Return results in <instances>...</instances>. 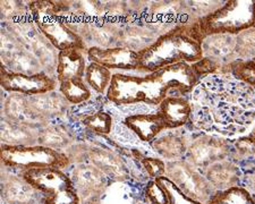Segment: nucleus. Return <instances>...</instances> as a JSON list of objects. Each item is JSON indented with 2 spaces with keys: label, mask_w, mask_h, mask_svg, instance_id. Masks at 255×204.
I'll return each instance as SVG.
<instances>
[{
  "label": "nucleus",
  "mask_w": 255,
  "mask_h": 204,
  "mask_svg": "<svg viewBox=\"0 0 255 204\" xmlns=\"http://www.w3.org/2000/svg\"><path fill=\"white\" fill-rule=\"evenodd\" d=\"M254 60H255V58H254Z\"/></svg>",
  "instance_id": "nucleus-39"
},
{
  "label": "nucleus",
  "mask_w": 255,
  "mask_h": 204,
  "mask_svg": "<svg viewBox=\"0 0 255 204\" xmlns=\"http://www.w3.org/2000/svg\"><path fill=\"white\" fill-rule=\"evenodd\" d=\"M28 100H30L32 107L47 119L64 115L69 105L64 96L57 91L28 97Z\"/></svg>",
  "instance_id": "nucleus-25"
},
{
  "label": "nucleus",
  "mask_w": 255,
  "mask_h": 204,
  "mask_svg": "<svg viewBox=\"0 0 255 204\" xmlns=\"http://www.w3.org/2000/svg\"><path fill=\"white\" fill-rule=\"evenodd\" d=\"M82 124L93 133L100 134V135H108L113 129V117L109 112L99 110L91 115L85 116L82 119Z\"/></svg>",
  "instance_id": "nucleus-32"
},
{
  "label": "nucleus",
  "mask_w": 255,
  "mask_h": 204,
  "mask_svg": "<svg viewBox=\"0 0 255 204\" xmlns=\"http://www.w3.org/2000/svg\"><path fill=\"white\" fill-rule=\"evenodd\" d=\"M39 130L16 124L2 116L1 142L5 145H36Z\"/></svg>",
  "instance_id": "nucleus-23"
},
{
  "label": "nucleus",
  "mask_w": 255,
  "mask_h": 204,
  "mask_svg": "<svg viewBox=\"0 0 255 204\" xmlns=\"http://www.w3.org/2000/svg\"><path fill=\"white\" fill-rule=\"evenodd\" d=\"M22 176L43 197V204H80L81 200L71 177L59 168L22 171Z\"/></svg>",
  "instance_id": "nucleus-7"
},
{
  "label": "nucleus",
  "mask_w": 255,
  "mask_h": 204,
  "mask_svg": "<svg viewBox=\"0 0 255 204\" xmlns=\"http://www.w3.org/2000/svg\"><path fill=\"white\" fill-rule=\"evenodd\" d=\"M71 179L81 202L88 204L98 201L109 184V178L90 162L77 163L72 170Z\"/></svg>",
  "instance_id": "nucleus-13"
},
{
  "label": "nucleus",
  "mask_w": 255,
  "mask_h": 204,
  "mask_svg": "<svg viewBox=\"0 0 255 204\" xmlns=\"http://www.w3.org/2000/svg\"><path fill=\"white\" fill-rule=\"evenodd\" d=\"M86 156H88V161L101 170L109 179L124 182L128 178V170L126 165L114 151L99 146H91L88 148Z\"/></svg>",
  "instance_id": "nucleus-16"
},
{
  "label": "nucleus",
  "mask_w": 255,
  "mask_h": 204,
  "mask_svg": "<svg viewBox=\"0 0 255 204\" xmlns=\"http://www.w3.org/2000/svg\"><path fill=\"white\" fill-rule=\"evenodd\" d=\"M203 175L216 192L240 186L242 181V171L240 167L229 161L228 159L209 166L203 171Z\"/></svg>",
  "instance_id": "nucleus-19"
},
{
  "label": "nucleus",
  "mask_w": 255,
  "mask_h": 204,
  "mask_svg": "<svg viewBox=\"0 0 255 204\" xmlns=\"http://www.w3.org/2000/svg\"><path fill=\"white\" fill-rule=\"evenodd\" d=\"M190 121L221 135L244 134L255 124V88L223 75H211L194 89Z\"/></svg>",
  "instance_id": "nucleus-1"
},
{
  "label": "nucleus",
  "mask_w": 255,
  "mask_h": 204,
  "mask_svg": "<svg viewBox=\"0 0 255 204\" xmlns=\"http://www.w3.org/2000/svg\"><path fill=\"white\" fill-rule=\"evenodd\" d=\"M248 184H249V191L251 192V193H253L255 194V173L252 175V176H250L249 178H248Z\"/></svg>",
  "instance_id": "nucleus-38"
},
{
  "label": "nucleus",
  "mask_w": 255,
  "mask_h": 204,
  "mask_svg": "<svg viewBox=\"0 0 255 204\" xmlns=\"http://www.w3.org/2000/svg\"><path fill=\"white\" fill-rule=\"evenodd\" d=\"M124 124L143 142L154 141L163 130L169 129L159 111L157 113H137L127 116Z\"/></svg>",
  "instance_id": "nucleus-18"
},
{
  "label": "nucleus",
  "mask_w": 255,
  "mask_h": 204,
  "mask_svg": "<svg viewBox=\"0 0 255 204\" xmlns=\"http://www.w3.org/2000/svg\"><path fill=\"white\" fill-rule=\"evenodd\" d=\"M83 51L77 49H67L59 51L56 68V79L58 83L73 79H83L86 71Z\"/></svg>",
  "instance_id": "nucleus-22"
},
{
  "label": "nucleus",
  "mask_w": 255,
  "mask_h": 204,
  "mask_svg": "<svg viewBox=\"0 0 255 204\" xmlns=\"http://www.w3.org/2000/svg\"><path fill=\"white\" fill-rule=\"evenodd\" d=\"M59 92L69 104H80L91 98V89L83 79L67 80L59 83Z\"/></svg>",
  "instance_id": "nucleus-29"
},
{
  "label": "nucleus",
  "mask_w": 255,
  "mask_h": 204,
  "mask_svg": "<svg viewBox=\"0 0 255 204\" xmlns=\"http://www.w3.org/2000/svg\"><path fill=\"white\" fill-rule=\"evenodd\" d=\"M157 181L160 185L162 186V189L166 191L168 199H169V204H203L188 198L186 194H184L183 192L167 177L158 178Z\"/></svg>",
  "instance_id": "nucleus-35"
},
{
  "label": "nucleus",
  "mask_w": 255,
  "mask_h": 204,
  "mask_svg": "<svg viewBox=\"0 0 255 204\" xmlns=\"http://www.w3.org/2000/svg\"><path fill=\"white\" fill-rule=\"evenodd\" d=\"M72 137L60 126L48 125L46 127L39 130L38 144L47 146L53 150L63 151L69 149L72 144ZM64 152V151H63Z\"/></svg>",
  "instance_id": "nucleus-27"
},
{
  "label": "nucleus",
  "mask_w": 255,
  "mask_h": 204,
  "mask_svg": "<svg viewBox=\"0 0 255 204\" xmlns=\"http://www.w3.org/2000/svg\"><path fill=\"white\" fill-rule=\"evenodd\" d=\"M186 24L201 43L209 35H238L255 26V1L229 0L211 14Z\"/></svg>",
  "instance_id": "nucleus-5"
},
{
  "label": "nucleus",
  "mask_w": 255,
  "mask_h": 204,
  "mask_svg": "<svg viewBox=\"0 0 255 204\" xmlns=\"http://www.w3.org/2000/svg\"><path fill=\"white\" fill-rule=\"evenodd\" d=\"M0 84L8 93L32 97L42 93L56 91L58 81L55 77L48 75L46 72L36 74H22L7 69L1 65L0 69Z\"/></svg>",
  "instance_id": "nucleus-10"
},
{
  "label": "nucleus",
  "mask_w": 255,
  "mask_h": 204,
  "mask_svg": "<svg viewBox=\"0 0 255 204\" xmlns=\"http://www.w3.org/2000/svg\"><path fill=\"white\" fill-rule=\"evenodd\" d=\"M229 75L234 80L255 88V60L236 59L228 65Z\"/></svg>",
  "instance_id": "nucleus-31"
},
{
  "label": "nucleus",
  "mask_w": 255,
  "mask_h": 204,
  "mask_svg": "<svg viewBox=\"0 0 255 204\" xmlns=\"http://www.w3.org/2000/svg\"><path fill=\"white\" fill-rule=\"evenodd\" d=\"M5 27L39 60L43 72L52 77L56 75L59 51L41 33L30 15L6 23Z\"/></svg>",
  "instance_id": "nucleus-8"
},
{
  "label": "nucleus",
  "mask_w": 255,
  "mask_h": 204,
  "mask_svg": "<svg viewBox=\"0 0 255 204\" xmlns=\"http://www.w3.org/2000/svg\"><path fill=\"white\" fill-rule=\"evenodd\" d=\"M166 165V177L188 198L207 204L216 193V190L207 181L203 173L191 165L186 159L168 161Z\"/></svg>",
  "instance_id": "nucleus-9"
},
{
  "label": "nucleus",
  "mask_w": 255,
  "mask_h": 204,
  "mask_svg": "<svg viewBox=\"0 0 255 204\" xmlns=\"http://www.w3.org/2000/svg\"><path fill=\"white\" fill-rule=\"evenodd\" d=\"M155 32L142 26H130L125 31H121L118 39V47H124L131 50L141 52L149 48L155 40L158 39L154 35Z\"/></svg>",
  "instance_id": "nucleus-26"
},
{
  "label": "nucleus",
  "mask_w": 255,
  "mask_h": 204,
  "mask_svg": "<svg viewBox=\"0 0 255 204\" xmlns=\"http://www.w3.org/2000/svg\"><path fill=\"white\" fill-rule=\"evenodd\" d=\"M1 14L6 23L14 22L28 15V7L20 1H1Z\"/></svg>",
  "instance_id": "nucleus-36"
},
{
  "label": "nucleus",
  "mask_w": 255,
  "mask_h": 204,
  "mask_svg": "<svg viewBox=\"0 0 255 204\" xmlns=\"http://www.w3.org/2000/svg\"><path fill=\"white\" fill-rule=\"evenodd\" d=\"M152 148L168 161L179 160L187 152V141L178 133H166L151 142Z\"/></svg>",
  "instance_id": "nucleus-24"
},
{
  "label": "nucleus",
  "mask_w": 255,
  "mask_h": 204,
  "mask_svg": "<svg viewBox=\"0 0 255 204\" xmlns=\"http://www.w3.org/2000/svg\"><path fill=\"white\" fill-rule=\"evenodd\" d=\"M230 154V145L225 138L202 134L187 148L186 160L201 173L218 161L226 160Z\"/></svg>",
  "instance_id": "nucleus-11"
},
{
  "label": "nucleus",
  "mask_w": 255,
  "mask_h": 204,
  "mask_svg": "<svg viewBox=\"0 0 255 204\" xmlns=\"http://www.w3.org/2000/svg\"><path fill=\"white\" fill-rule=\"evenodd\" d=\"M199 82L191 65L183 63L143 76L116 73L106 95L110 102L117 105L145 103L159 107L171 92L178 96L192 93Z\"/></svg>",
  "instance_id": "nucleus-2"
},
{
  "label": "nucleus",
  "mask_w": 255,
  "mask_h": 204,
  "mask_svg": "<svg viewBox=\"0 0 255 204\" xmlns=\"http://www.w3.org/2000/svg\"><path fill=\"white\" fill-rule=\"evenodd\" d=\"M202 49L205 57H210L223 65H229L238 59L236 54V35H209L203 40Z\"/></svg>",
  "instance_id": "nucleus-21"
},
{
  "label": "nucleus",
  "mask_w": 255,
  "mask_h": 204,
  "mask_svg": "<svg viewBox=\"0 0 255 204\" xmlns=\"http://www.w3.org/2000/svg\"><path fill=\"white\" fill-rule=\"evenodd\" d=\"M1 65L11 72L22 74L43 72L39 60L6 27L1 31Z\"/></svg>",
  "instance_id": "nucleus-12"
},
{
  "label": "nucleus",
  "mask_w": 255,
  "mask_h": 204,
  "mask_svg": "<svg viewBox=\"0 0 255 204\" xmlns=\"http://www.w3.org/2000/svg\"><path fill=\"white\" fill-rule=\"evenodd\" d=\"M36 191L24 177L15 175H5L1 182V197L5 204H38Z\"/></svg>",
  "instance_id": "nucleus-17"
},
{
  "label": "nucleus",
  "mask_w": 255,
  "mask_h": 204,
  "mask_svg": "<svg viewBox=\"0 0 255 204\" xmlns=\"http://www.w3.org/2000/svg\"><path fill=\"white\" fill-rule=\"evenodd\" d=\"M65 1H46L35 0L27 3L28 15L41 33L48 39L58 51L67 49H77L81 51H88L84 39L72 30L68 25L66 13L67 5Z\"/></svg>",
  "instance_id": "nucleus-4"
},
{
  "label": "nucleus",
  "mask_w": 255,
  "mask_h": 204,
  "mask_svg": "<svg viewBox=\"0 0 255 204\" xmlns=\"http://www.w3.org/2000/svg\"><path fill=\"white\" fill-rule=\"evenodd\" d=\"M133 154L134 157L141 162L142 167L144 168V170L146 171V174L149 175V177H151L152 179L166 177L167 165L166 162L161 160V159L145 157L136 150H133Z\"/></svg>",
  "instance_id": "nucleus-34"
},
{
  "label": "nucleus",
  "mask_w": 255,
  "mask_h": 204,
  "mask_svg": "<svg viewBox=\"0 0 255 204\" xmlns=\"http://www.w3.org/2000/svg\"><path fill=\"white\" fill-rule=\"evenodd\" d=\"M202 43L195 39L188 24H182L162 33L141 51L139 73H149L177 64H194L203 58Z\"/></svg>",
  "instance_id": "nucleus-3"
},
{
  "label": "nucleus",
  "mask_w": 255,
  "mask_h": 204,
  "mask_svg": "<svg viewBox=\"0 0 255 204\" xmlns=\"http://www.w3.org/2000/svg\"><path fill=\"white\" fill-rule=\"evenodd\" d=\"M144 194L149 204H169V199L166 191L162 189L157 179H153L146 184Z\"/></svg>",
  "instance_id": "nucleus-37"
},
{
  "label": "nucleus",
  "mask_w": 255,
  "mask_h": 204,
  "mask_svg": "<svg viewBox=\"0 0 255 204\" xmlns=\"http://www.w3.org/2000/svg\"><path fill=\"white\" fill-rule=\"evenodd\" d=\"M207 204H255V197L243 186L218 191Z\"/></svg>",
  "instance_id": "nucleus-30"
},
{
  "label": "nucleus",
  "mask_w": 255,
  "mask_h": 204,
  "mask_svg": "<svg viewBox=\"0 0 255 204\" xmlns=\"http://www.w3.org/2000/svg\"><path fill=\"white\" fill-rule=\"evenodd\" d=\"M91 63H97L110 71H137L141 52L124 47H90L86 51Z\"/></svg>",
  "instance_id": "nucleus-14"
},
{
  "label": "nucleus",
  "mask_w": 255,
  "mask_h": 204,
  "mask_svg": "<svg viewBox=\"0 0 255 204\" xmlns=\"http://www.w3.org/2000/svg\"><path fill=\"white\" fill-rule=\"evenodd\" d=\"M159 112L169 129H177L187 124L192 116V104L182 96H168L159 104Z\"/></svg>",
  "instance_id": "nucleus-20"
},
{
  "label": "nucleus",
  "mask_w": 255,
  "mask_h": 204,
  "mask_svg": "<svg viewBox=\"0 0 255 204\" xmlns=\"http://www.w3.org/2000/svg\"><path fill=\"white\" fill-rule=\"evenodd\" d=\"M113 76L114 74L110 69L101 66L97 63H91L86 66L84 81L90 89L94 90L100 95H105L110 87Z\"/></svg>",
  "instance_id": "nucleus-28"
},
{
  "label": "nucleus",
  "mask_w": 255,
  "mask_h": 204,
  "mask_svg": "<svg viewBox=\"0 0 255 204\" xmlns=\"http://www.w3.org/2000/svg\"><path fill=\"white\" fill-rule=\"evenodd\" d=\"M0 157L3 166L10 169L28 170L40 168L64 169L71 165V159L63 151L43 145L1 144Z\"/></svg>",
  "instance_id": "nucleus-6"
},
{
  "label": "nucleus",
  "mask_w": 255,
  "mask_h": 204,
  "mask_svg": "<svg viewBox=\"0 0 255 204\" xmlns=\"http://www.w3.org/2000/svg\"><path fill=\"white\" fill-rule=\"evenodd\" d=\"M236 54L238 59L255 58V26L236 35Z\"/></svg>",
  "instance_id": "nucleus-33"
},
{
  "label": "nucleus",
  "mask_w": 255,
  "mask_h": 204,
  "mask_svg": "<svg viewBox=\"0 0 255 204\" xmlns=\"http://www.w3.org/2000/svg\"><path fill=\"white\" fill-rule=\"evenodd\" d=\"M3 117L16 124L38 130L48 126L49 121L32 107L28 97L15 93L8 96L3 102Z\"/></svg>",
  "instance_id": "nucleus-15"
}]
</instances>
